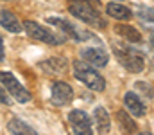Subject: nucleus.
Here are the masks:
<instances>
[{
    "instance_id": "obj_1",
    "label": "nucleus",
    "mask_w": 154,
    "mask_h": 135,
    "mask_svg": "<svg viewBox=\"0 0 154 135\" xmlns=\"http://www.w3.org/2000/svg\"><path fill=\"white\" fill-rule=\"evenodd\" d=\"M97 5H99V0H70L68 9L81 22H84L95 29H104L106 22H104L102 14L99 13Z\"/></svg>"
},
{
    "instance_id": "obj_2",
    "label": "nucleus",
    "mask_w": 154,
    "mask_h": 135,
    "mask_svg": "<svg viewBox=\"0 0 154 135\" xmlns=\"http://www.w3.org/2000/svg\"><path fill=\"white\" fill-rule=\"evenodd\" d=\"M113 52H115L118 63L131 74H140L143 69H145V56L129 47V45H124V43H118V42H113Z\"/></svg>"
},
{
    "instance_id": "obj_3",
    "label": "nucleus",
    "mask_w": 154,
    "mask_h": 135,
    "mask_svg": "<svg viewBox=\"0 0 154 135\" xmlns=\"http://www.w3.org/2000/svg\"><path fill=\"white\" fill-rule=\"evenodd\" d=\"M74 76H75V79L84 83L93 92H104L106 90V79L86 61H81V59L74 61Z\"/></svg>"
},
{
    "instance_id": "obj_4",
    "label": "nucleus",
    "mask_w": 154,
    "mask_h": 135,
    "mask_svg": "<svg viewBox=\"0 0 154 135\" xmlns=\"http://www.w3.org/2000/svg\"><path fill=\"white\" fill-rule=\"evenodd\" d=\"M22 27L25 29V34H27L29 38H32V40H36V42H41V43L59 45V43H63V42H65V38H61V36H57L54 31H50V29H47V27L39 25L38 22L25 20Z\"/></svg>"
},
{
    "instance_id": "obj_5",
    "label": "nucleus",
    "mask_w": 154,
    "mask_h": 135,
    "mask_svg": "<svg viewBox=\"0 0 154 135\" xmlns=\"http://www.w3.org/2000/svg\"><path fill=\"white\" fill-rule=\"evenodd\" d=\"M0 83L4 85V88L7 90V94L13 95L18 103H29V101H31L29 90L14 78V74H11V72H7V70H2V72H0Z\"/></svg>"
},
{
    "instance_id": "obj_6",
    "label": "nucleus",
    "mask_w": 154,
    "mask_h": 135,
    "mask_svg": "<svg viewBox=\"0 0 154 135\" xmlns=\"http://www.w3.org/2000/svg\"><path fill=\"white\" fill-rule=\"evenodd\" d=\"M47 22L52 24V25H56V27H59L68 38H72V40H75V42H86V40H91V38H93V34H91L90 31L81 29L79 25L72 24V22H68V20H65V18L50 16V18H47Z\"/></svg>"
},
{
    "instance_id": "obj_7",
    "label": "nucleus",
    "mask_w": 154,
    "mask_h": 135,
    "mask_svg": "<svg viewBox=\"0 0 154 135\" xmlns=\"http://www.w3.org/2000/svg\"><path fill=\"white\" fill-rule=\"evenodd\" d=\"M81 58H82V61H86L88 65L97 67V69L106 67V65H108V61H109V56H108L106 49H104V47H100V45L82 47V49H81Z\"/></svg>"
},
{
    "instance_id": "obj_8",
    "label": "nucleus",
    "mask_w": 154,
    "mask_h": 135,
    "mask_svg": "<svg viewBox=\"0 0 154 135\" xmlns=\"http://www.w3.org/2000/svg\"><path fill=\"white\" fill-rule=\"evenodd\" d=\"M50 101L54 106H66L74 101V88L65 81L52 83L50 88Z\"/></svg>"
},
{
    "instance_id": "obj_9",
    "label": "nucleus",
    "mask_w": 154,
    "mask_h": 135,
    "mask_svg": "<svg viewBox=\"0 0 154 135\" xmlns=\"http://www.w3.org/2000/svg\"><path fill=\"white\" fill-rule=\"evenodd\" d=\"M68 123L72 126V130L75 133H84V135H90L91 133V124L93 121L90 119V115L84 112V110H72L70 115H68Z\"/></svg>"
},
{
    "instance_id": "obj_10",
    "label": "nucleus",
    "mask_w": 154,
    "mask_h": 135,
    "mask_svg": "<svg viewBox=\"0 0 154 135\" xmlns=\"http://www.w3.org/2000/svg\"><path fill=\"white\" fill-rule=\"evenodd\" d=\"M39 69L45 74H48V76H63V74L68 72V59L59 58V56L48 58V59H45V61L39 63Z\"/></svg>"
},
{
    "instance_id": "obj_11",
    "label": "nucleus",
    "mask_w": 154,
    "mask_h": 135,
    "mask_svg": "<svg viewBox=\"0 0 154 135\" xmlns=\"http://www.w3.org/2000/svg\"><path fill=\"white\" fill-rule=\"evenodd\" d=\"M0 25L5 31L13 33V34H20L22 29H23L22 24H20V20L16 18V14L11 13L9 9H0Z\"/></svg>"
},
{
    "instance_id": "obj_12",
    "label": "nucleus",
    "mask_w": 154,
    "mask_h": 135,
    "mask_svg": "<svg viewBox=\"0 0 154 135\" xmlns=\"http://www.w3.org/2000/svg\"><path fill=\"white\" fill-rule=\"evenodd\" d=\"M124 104H125V108H127L134 117H142V115H145V112H147L143 101H142L134 92H127V94L124 95Z\"/></svg>"
},
{
    "instance_id": "obj_13",
    "label": "nucleus",
    "mask_w": 154,
    "mask_h": 135,
    "mask_svg": "<svg viewBox=\"0 0 154 135\" xmlns=\"http://www.w3.org/2000/svg\"><path fill=\"white\" fill-rule=\"evenodd\" d=\"M93 121H95V130L99 133H108L111 130V119H109V114L102 108V106H97L93 110Z\"/></svg>"
},
{
    "instance_id": "obj_14",
    "label": "nucleus",
    "mask_w": 154,
    "mask_h": 135,
    "mask_svg": "<svg viewBox=\"0 0 154 135\" xmlns=\"http://www.w3.org/2000/svg\"><path fill=\"white\" fill-rule=\"evenodd\" d=\"M106 11L111 18H115L118 22H129L133 18V11L124 4H108Z\"/></svg>"
},
{
    "instance_id": "obj_15",
    "label": "nucleus",
    "mask_w": 154,
    "mask_h": 135,
    "mask_svg": "<svg viewBox=\"0 0 154 135\" xmlns=\"http://www.w3.org/2000/svg\"><path fill=\"white\" fill-rule=\"evenodd\" d=\"M115 33L118 36H122L124 40H127V42H133V43H140L142 42V34H140V31L138 29H134L133 25H127V24H116L115 25Z\"/></svg>"
},
{
    "instance_id": "obj_16",
    "label": "nucleus",
    "mask_w": 154,
    "mask_h": 135,
    "mask_svg": "<svg viewBox=\"0 0 154 135\" xmlns=\"http://www.w3.org/2000/svg\"><path fill=\"white\" fill-rule=\"evenodd\" d=\"M115 117H116V123H118L120 130H122L124 133H136V132H138V124L134 123V119H131V115H129L127 112L118 110L115 114Z\"/></svg>"
},
{
    "instance_id": "obj_17",
    "label": "nucleus",
    "mask_w": 154,
    "mask_h": 135,
    "mask_svg": "<svg viewBox=\"0 0 154 135\" xmlns=\"http://www.w3.org/2000/svg\"><path fill=\"white\" fill-rule=\"evenodd\" d=\"M7 132L9 133H27V135H34L36 133V130L32 128V126H29V124H25L23 121H20V119H16V117H13L9 123H7Z\"/></svg>"
},
{
    "instance_id": "obj_18",
    "label": "nucleus",
    "mask_w": 154,
    "mask_h": 135,
    "mask_svg": "<svg viewBox=\"0 0 154 135\" xmlns=\"http://www.w3.org/2000/svg\"><path fill=\"white\" fill-rule=\"evenodd\" d=\"M136 14H138V18H142L143 22H152L154 24V7H149V5H138Z\"/></svg>"
},
{
    "instance_id": "obj_19",
    "label": "nucleus",
    "mask_w": 154,
    "mask_h": 135,
    "mask_svg": "<svg viewBox=\"0 0 154 135\" xmlns=\"http://www.w3.org/2000/svg\"><path fill=\"white\" fill-rule=\"evenodd\" d=\"M134 87L140 90L145 97H154V87H152V85L143 83V81H136V83H134Z\"/></svg>"
},
{
    "instance_id": "obj_20",
    "label": "nucleus",
    "mask_w": 154,
    "mask_h": 135,
    "mask_svg": "<svg viewBox=\"0 0 154 135\" xmlns=\"http://www.w3.org/2000/svg\"><path fill=\"white\" fill-rule=\"evenodd\" d=\"M0 104H11V101H9V94H7V90L5 88H2L0 87Z\"/></svg>"
},
{
    "instance_id": "obj_21",
    "label": "nucleus",
    "mask_w": 154,
    "mask_h": 135,
    "mask_svg": "<svg viewBox=\"0 0 154 135\" xmlns=\"http://www.w3.org/2000/svg\"><path fill=\"white\" fill-rule=\"evenodd\" d=\"M4 58H5V49H4V40L0 36V63L4 61Z\"/></svg>"
},
{
    "instance_id": "obj_22",
    "label": "nucleus",
    "mask_w": 154,
    "mask_h": 135,
    "mask_svg": "<svg viewBox=\"0 0 154 135\" xmlns=\"http://www.w3.org/2000/svg\"><path fill=\"white\" fill-rule=\"evenodd\" d=\"M151 47H152V49H154V31H152V33H151Z\"/></svg>"
}]
</instances>
